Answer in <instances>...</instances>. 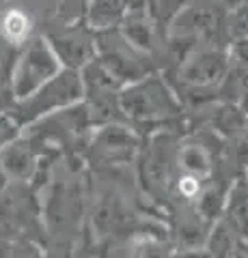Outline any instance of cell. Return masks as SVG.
<instances>
[{
    "instance_id": "277c9868",
    "label": "cell",
    "mask_w": 248,
    "mask_h": 258,
    "mask_svg": "<svg viewBox=\"0 0 248 258\" xmlns=\"http://www.w3.org/2000/svg\"><path fill=\"white\" fill-rule=\"evenodd\" d=\"M61 69L63 64L45 37L28 39L11 74V95L15 97V101L24 99L52 76H57Z\"/></svg>"
},
{
    "instance_id": "7c38bea8",
    "label": "cell",
    "mask_w": 248,
    "mask_h": 258,
    "mask_svg": "<svg viewBox=\"0 0 248 258\" xmlns=\"http://www.w3.org/2000/svg\"><path fill=\"white\" fill-rule=\"evenodd\" d=\"M175 166L179 168V172L196 174V176H207L214 170V153L205 142L199 138H190L177 142V155H175Z\"/></svg>"
},
{
    "instance_id": "30bf717a",
    "label": "cell",
    "mask_w": 248,
    "mask_h": 258,
    "mask_svg": "<svg viewBox=\"0 0 248 258\" xmlns=\"http://www.w3.org/2000/svg\"><path fill=\"white\" fill-rule=\"evenodd\" d=\"M0 170L15 183L30 181L37 172L35 147L26 138H13L0 149Z\"/></svg>"
},
{
    "instance_id": "44dd1931",
    "label": "cell",
    "mask_w": 248,
    "mask_h": 258,
    "mask_svg": "<svg viewBox=\"0 0 248 258\" xmlns=\"http://www.w3.org/2000/svg\"><path fill=\"white\" fill-rule=\"evenodd\" d=\"M30 32H33V20L22 9H9L0 20V35L13 47L26 43L30 39Z\"/></svg>"
},
{
    "instance_id": "d6986e66",
    "label": "cell",
    "mask_w": 248,
    "mask_h": 258,
    "mask_svg": "<svg viewBox=\"0 0 248 258\" xmlns=\"http://www.w3.org/2000/svg\"><path fill=\"white\" fill-rule=\"evenodd\" d=\"M80 196H76V191L71 189V185H63V187L57 191V196L52 198L50 203V211H47V217L50 222L57 224V228H67L76 222V217L80 213Z\"/></svg>"
},
{
    "instance_id": "83f0119b",
    "label": "cell",
    "mask_w": 248,
    "mask_h": 258,
    "mask_svg": "<svg viewBox=\"0 0 248 258\" xmlns=\"http://www.w3.org/2000/svg\"><path fill=\"white\" fill-rule=\"evenodd\" d=\"M244 185L248 187V166H246V176H244Z\"/></svg>"
},
{
    "instance_id": "603a6c76",
    "label": "cell",
    "mask_w": 248,
    "mask_h": 258,
    "mask_svg": "<svg viewBox=\"0 0 248 258\" xmlns=\"http://www.w3.org/2000/svg\"><path fill=\"white\" fill-rule=\"evenodd\" d=\"M225 37L231 43L248 41V3L225 13Z\"/></svg>"
},
{
    "instance_id": "9a60e30c",
    "label": "cell",
    "mask_w": 248,
    "mask_h": 258,
    "mask_svg": "<svg viewBox=\"0 0 248 258\" xmlns=\"http://www.w3.org/2000/svg\"><path fill=\"white\" fill-rule=\"evenodd\" d=\"M84 106L86 114H89L91 127H102L108 123H121L127 120L119 106V93H104V95H93L84 97Z\"/></svg>"
},
{
    "instance_id": "ba28073f",
    "label": "cell",
    "mask_w": 248,
    "mask_h": 258,
    "mask_svg": "<svg viewBox=\"0 0 248 258\" xmlns=\"http://www.w3.org/2000/svg\"><path fill=\"white\" fill-rule=\"evenodd\" d=\"M138 147V134L134 132L132 125H127V120H121V123H108L97 127V134L93 136L91 142V153L93 159L102 161V164L117 166L127 164L136 155Z\"/></svg>"
},
{
    "instance_id": "cb8c5ba5",
    "label": "cell",
    "mask_w": 248,
    "mask_h": 258,
    "mask_svg": "<svg viewBox=\"0 0 248 258\" xmlns=\"http://www.w3.org/2000/svg\"><path fill=\"white\" fill-rule=\"evenodd\" d=\"M175 187H177L179 198H183V200H188V203H192V200H196V198H199V194L203 191V187H205V179H203V176H196V174L181 172L177 179H175Z\"/></svg>"
},
{
    "instance_id": "ac0fdd59",
    "label": "cell",
    "mask_w": 248,
    "mask_h": 258,
    "mask_svg": "<svg viewBox=\"0 0 248 258\" xmlns=\"http://www.w3.org/2000/svg\"><path fill=\"white\" fill-rule=\"evenodd\" d=\"M248 123V116L239 110L237 103L231 101H222L220 106H216L212 112V129L216 134L225 136V138H233L237 140L244 134Z\"/></svg>"
},
{
    "instance_id": "6da1fadb",
    "label": "cell",
    "mask_w": 248,
    "mask_h": 258,
    "mask_svg": "<svg viewBox=\"0 0 248 258\" xmlns=\"http://www.w3.org/2000/svg\"><path fill=\"white\" fill-rule=\"evenodd\" d=\"M119 106L127 123H166L183 110L175 88L156 74L121 86Z\"/></svg>"
},
{
    "instance_id": "5bb4252c",
    "label": "cell",
    "mask_w": 248,
    "mask_h": 258,
    "mask_svg": "<svg viewBox=\"0 0 248 258\" xmlns=\"http://www.w3.org/2000/svg\"><path fill=\"white\" fill-rule=\"evenodd\" d=\"M80 78H82L84 97L104 95V93H119L123 86L113 74H110L108 67L97 58V56L80 69Z\"/></svg>"
},
{
    "instance_id": "4316f807",
    "label": "cell",
    "mask_w": 248,
    "mask_h": 258,
    "mask_svg": "<svg viewBox=\"0 0 248 258\" xmlns=\"http://www.w3.org/2000/svg\"><path fill=\"white\" fill-rule=\"evenodd\" d=\"M7 181H9V179H7V174H5L3 170H0V191H5V187H7Z\"/></svg>"
},
{
    "instance_id": "d4e9b609",
    "label": "cell",
    "mask_w": 248,
    "mask_h": 258,
    "mask_svg": "<svg viewBox=\"0 0 248 258\" xmlns=\"http://www.w3.org/2000/svg\"><path fill=\"white\" fill-rule=\"evenodd\" d=\"M222 9L225 11H231V9H235V7H239V5H246L248 0H216Z\"/></svg>"
},
{
    "instance_id": "e0dca14e",
    "label": "cell",
    "mask_w": 248,
    "mask_h": 258,
    "mask_svg": "<svg viewBox=\"0 0 248 258\" xmlns=\"http://www.w3.org/2000/svg\"><path fill=\"white\" fill-rule=\"evenodd\" d=\"M222 215L231 224V228L235 230L237 239L248 243V187L244 183H237L235 187H231Z\"/></svg>"
},
{
    "instance_id": "484cf974",
    "label": "cell",
    "mask_w": 248,
    "mask_h": 258,
    "mask_svg": "<svg viewBox=\"0 0 248 258\" xmlns=\"http://www.w3.org/2000/svg\"><path fill=\"white\" fill-rule=\"evenodd\" d=\"M235 103H237V106H239V110H242V112H244V114L248 116V88H246V91H244L242 95H239V99H237Z\"/></svg>"
},
{
    "instance_id": "7402d4cb",
    "label": "cell",
    "mask_w": 248,
    "mask_h": 258,
    "mask_svg": "<svg viewBox=\"0 0 248 258\" xmlns=\"http://www.w3.org/2000/svg\"><path fill=\"white\" fill-rule=\"evenodd\" d=\"M210 226L212 222H207L205 217L196 211L194 217H188L183 220L179 226V245L183 249H199L205 245V239H207V232H210Z\"/></svg>"
},
{
    "instance_id": "5b68a950",
    "label": "cell",
    "mask_w": 248,
    "mask_h": 258,
    "mask_svg": "<svg viewBox=\"0 0 248 258\" xmlns=\"http://www.w3.org/2000/svg\"><path fill=\"white\" fill-rule=\"evenodd\" d=\"M95 35V50H97V58L106 64L108 71L113 74L123 86L136 82V80L154 74V58L127 41L121 35L119 28L93 32Z\"/></svg>"
},
{
    "instance_id": "2e32d148",
    "label": "cell",
    "mask_w": 248,
    "mask_h": 258,
    "mask_svg": "<svg viewBox=\"0 0 248 258\" xmlns=\"http://www.w3.org/2000/svg\"><path fill=\"white\" fill-rule=\"evenodd\" d=\"M93 232L97 237H108L113 235V230L119 228V224L123 222V209L121 200L115 194H104L93 207Z\"/></svg>"
},
{
    "instance_id": "9c48e42d",
    "label": "cell",
    "mask_w": 248,
    "mask_h": 258,
    "mask_svg": "<svg viewBox=\"0 0 248 258\" xmlns=\"http://www.w3.org/2000/svg\"><path fill=\"white\" fill-rule=\"evenodd\" d=\"M45 39L52 45L54 54L59 56V60L65 69L80 71L86 62L97 56L95 35L89 28H69V30L57 32V35H47Z\"/></svg>"
},
{
    "instance_id": "8992f818",
    "label": "cell",
    "mask_w": 248,
    "mask_h": 258,
    "mask_svg": "<svg viewBox=\"0 0 248 258\" xmlns=\"http://www.w3.org/2000/svg\"><path fill=\"white\" fill-rule=\"evenodd\" d=\"M231 62V54L218 45H201L177 64V86L218 88Z\"/></svg>"
},
{
    "instance_id": "7a4b0ae2",
    "label": "cell",
    "mask_w": 248,
    "mask_h": 258,
    "mask_svg": "<svg viewBox=\"0 0 248 258\" xmlns=\"http://www.w3.org/2000/svg\"><path fill=\"white\" fill-rule=\"evenodd\" d=\"M82 99L84 86L80 71L63 67L57 76H52L47 82H43L35 93L20 99L15 110L11 112V118L18 125H30L33 120L50 114V112L69 108Z\"/></svg>"
},
{
    "instance_id": "4fadbf2b",
    "label": "cell",
    "mask_w": 248,
    "mask_h": 258,
    "mask_svg": "<svg viewBox=\"0 0 248 258\" xmlns=\"http://www.w3.org/2000/svg\"><path fill=\"white\" fill-rule=\"evenodd\" d=\"M127 13L125 0H84V20L91 32L119 28Z\"/></svg>"
},
{
    "instance_id": "8fae6325",
    "label": "cell",
    "mask_w": 248,
    "mask_h": 258,
    "mask_svg": "<svg viewBox=\"0 0 248 258\" xmlns=\"http://www.w3.org/2000/svg\"><path fill=\"white\" fill-rule=\"evenodd\" d=\"M119 30H121V35L136 47V50L147 54L149 58L156 60L158 54L164 52V43H160L156 22H154V18H149L147 11L125 13Z\"/></svg>"
},
{
    "instance_id": "3957f363",
    "label": "cell",
    "mask_w": 248,
    "mask_h": 258,
    "mask_svg": "<svg viewBox=\"0 0 248 258\" xmlns=\"http://www.w3.org/2000/svg\"><path fill=\"white\" fill-rule=\"evenodd\" d=\"M225 13L216 0H188L166 24V35L186 37L199 45H216L225 37Z\"/></svg>"
},
{
    "instance_id": "52a82bcc",
    "label": "cell",
    "mask_w": 248,
    "mask_h": 258,
    "mask_svg": "<svg viewBox=\"0 0 248 258\" xmlns=\"http://www.w3.org/2000/svg\"><path fill=\"white\" fill-rule=\"evenodd\" d=\"M175 155H177V138L173 134H156L149 140V147L142 155V166L140 174L145 181V187L151 194L166 191L169 183L173 181V170L175 166Z\"/></svg>"
},
{
    "instance_id": "ffe728a7",
    "label": "cell",
    "mask_w": 248,
    "mask_h": 258,
    "mask_svg": "<svg viewBox=\"0 0 248 258\" xmlns=\"http://www.w3.org/2000/svg\"><path fill=\"white\" fill-rule=\"evenodd\" d=\"M203 247L207 249L210 256H231V254H235L237 235H235V230L231 228V224L225 220V217H218V220L212 222Z\"/></svg>"
}]
</instances>
